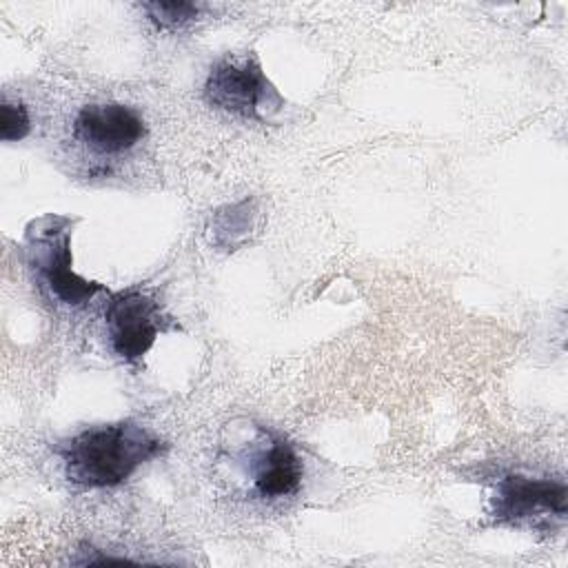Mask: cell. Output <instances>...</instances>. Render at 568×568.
<instances>
[{"instance_id": "6da1fadb", "label": "cell", "mask_w": 568, "mask_h": 568, "mask_svg": "<svg viewBox=\"0 0 568 568\" xmlns=\"http://www.w3.org/2000/svg\"><path fill=\"white\" fill-rule=\"evenodd\" d=\"M164 448L155 433L129 419L84 428L53 446L67 479L84 488L118 486Z\"/></svg>"}, {"instance_id": "7a4b0ae2", "label": "cell", "mask_w": 568, "mask_h": 568, "mask_svg": "<svg viewBox=\"0 0 568 568\" xmlns=\"http://www.w3.org/2000/svg\"><path fill=\"white\" fill-rule=\"evenodd\" d=\"M78 217L42 215L27 224L24 231V257L40 284L67 306H84L93 295L109 291L100 282H89L73 271L71 260V233Z\"/></svg>"}, {"instance_id": "3957f363", "label": "cell", "mask_w": 568, "mask_h": 568, "mask_svg": "<svg viewBox=\"0 0 568 568\" xmlns=\"http://www.w3.org/2000/svg\"><path fill=\"white\" fill-rule=\"evenodd\" d=\"M204 98L215 109L260 124H266L284 106V98L255 55L215 62L204 80Z\"/></svg>"}, {"instance_id": "277c9868", "label": "cell", "mask_w": 568, "mask_h": 568, "mask_svg": "<svg viewBox=\"0 0 568 568\" xmlns=\"http://www.w3.org/2000/svg\"><path fill=\"white\" fill-rule=\"evenodd\" d=\"M104 320L111 348L124 362H140L169 328L160 302L140 288L109 293Z\"/></svg>"}, {"instance_id": "5b68a950", "label": "cell", "mask_w": 568, "mask_h": 568, "mask_svg": "<svg viewBox=\"0 0 568 568\" xmlns=\"http://www.w3.org/2000/svg\"><path fill=\"white\" fill-rule=\"evenodd\" d=\"M73 135L98 155H118L146 135V122L133 106L120 102L87 104L73 120Z\"/></svg>"}, {"instance_id": "8992f818", "label": "cell", "mask_w": 568, "mask_h": 568, "mask_svg": "<svg viewBox=\"0 0 568 568\" xmlns=\"http://www.w3.org/2000/svg\"><path fill=\"white\" fill-rule=\"evenodd\" d=\"M490 513L504 521H524L546 515L566 517L568 486L564 479L506 475L497 481V490L490 499Z\"/></svg>"}, {"instance_id": "52a82bcc", "label": "cell", "mask_w": 568, "mask_h": 568, "mask_svg": "<svg viewBox=\"0 0 568 568\" xmlns=\"http://www.w3.org/2000/svg\"><path fill=\"white\" fill-rule=\"evenodd\" d=\"M304 466L295 448L275 435H266V446L255 455L253 490L264 499L291 497L300 490Z\"/></svg>"}, {"instance_id": "ba28073f", "label": "cell", "mask_w": 568, "mask_h": 568, "mask_svg": "<svg viewBox=\"0 0 568 568\" xmlns=\"http://www.w3.org/2000/svg\"><path fill=\"white\" fill-rule=\"evenodd\" d=\"M257 202L244 197L242 202L222 206L211 217V242L222 251H237L257 226Z\"/></svg>"}, {"instance_id": "9c48e42d", "label": "cell", "mask_w": 568, "mask_h": 568, "mask_svg": "<svg viewBox=\"0 0 568 568\" xmlns=\"http://www.w3.org/2000/svg\"><path fill=\"white\" fill-rule=\"evenodd\" d=\"M142 9L146 11L149 20L158 29H178L191 20H195L204 4L197 2H186V0H171V2H142Z\"/></svg>"}, {"instance_id": "30bf717a", "label": "cell", "mask_w": 568, "mask_h": 568, "mask_svg": "<svg viewBox=\"0 0 568 568\" xmlns=\"http://www.w3.org/2000/svg\"><path fill=\"white\" fill-rule=\"evenodd\" d=\"M31 131V118L29 111L22 102H11V100H2L0 106V138L4 142H16L27 138Z\"/></svg>"}]
</instances>
